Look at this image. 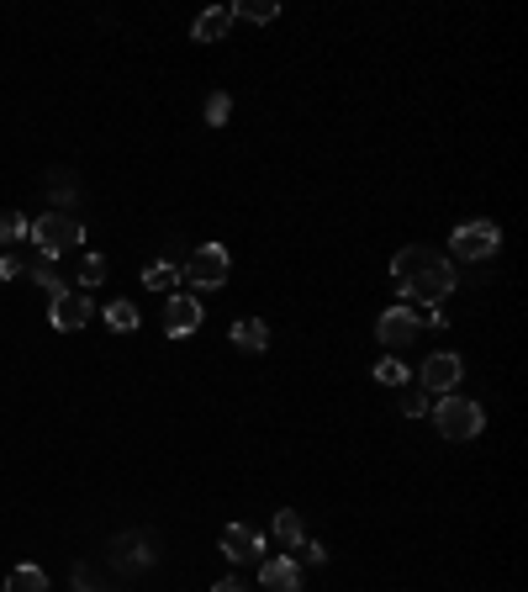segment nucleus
I'll return each instance as SVG.
<instances>
[{"instance_id": "f257e3e1", "label": "nucleus", "mask_w": 528, "mask_h": 592, "mask_svg": "<svg viewBox=\"0 0 528 592\" xmlns=\"http://www.w3.org/2000/svg\"><path fill=\"white\" fill-rule=\"evenodd\" d=\"M391 275L402 286V307H444L455 296V265L444 254H433L428 244H412L391 259Z\"/></svg>"}, {"instance_id": "f03ea898", "label": "nucleus", "mask_w": 528, "mask_h": 592, "mask_svg": "<svg viewBox=\"0 0 528 592\" xmlns=\"http://www.w3.org/2000/svg\"><path fill=\"white\" fill-rule=\"evenodd\" d=\"M27 238L37 244V254L43 259H64L85 244V222L74 217V212H43V217H32V228Z\"/></svg>"}, {"instance_id": "7ed1b4c3", "label": "nucleus", "mask_w": 528, "mask_h": 592, "mask_svg": "<svg viewBox=\"0 0 528 592\" xmlns=\"http://www.w3.org/2000/svg\"><path fill=\"white\" fill-rule=\"evenodd\" d=\"M481 402H470V397H439L433 402V429H439L449 444H465V439H476L481 434Z\"/></svg>"}, {"instance_id": "20e7f679", "label": "nucleus", "mask_w": 528, "mask_h": 592, "mask_svg": "<svg viewBox=\"0 0 528 592\" xmlns=\"http://www.w3.org/2000/svg\"><path fill=\"white\" fill-rule=\"evenodd\" d=\"M228 275H233L228 249H222V244H201L191 259H185L180 281H191L196 291H217V286H228Z\"/></svg>"}, {"instance_id": "39448f33", "label": "nucleus", "mask_w": 528, "mask_h": 592, "mask_svg": "<svg viewBox=\"0 0 528 592\" xmlns=\"http://www.w3.org/2000/svg\"><path fill=\"white\" fill-rule=\"evenodd\" d=\"M455 259H497V249H502V233H497V222H486V217H476V222H460L455 228Z\"/></svg>"}, {"instance_id": "423d86ee", "label": "nucleus", "mask_w": 528, "mask_h": 592, "mask_svg": "<svg viewBox=\"0 0 528 592\" xmlns=\"http://www.w3.org/2000/svg\"><path fill=\"white\" fill-rule=\"evenodd\" d=\"M460 381H465V365H460V355H449V349H433L423 360V370H418V386L433 397H455Z\"/></svg>"}, {"instance_id": "0eeeda50", "label": "nucleus", "mask_w": 528, "mask_h": 592, "mask_svg": "<svg viewBox=\"0 0 528 592\" xmlns=\"http://www.w3.org/2000/svg\"><path fill=\"white\" fill-rule=\"evenodd\" d=\"M418 312H412V307H386L381 312V318H375V339H381L386 349H402V344H412V339H418Z\"/></svg>"}, {"instance_id": "6e6552de", "label": "nucleus", "mask_w": 528, "mask_h": 592, "mask_svg": "<svg viewBox=\"0 0 528 592\" xmlns=\"http://www.w3.org/2000/svg\"><path fill=\"white\" fill-rule=\"evenodd\" d=\"M159 561V534H148V529H132L117 540V566L122 571H143V566H154Z\"/></svg>"}, {"instance_id": "1a4fd4ad", "label": "nucleus", "mask_w": 528, "mask_h": 592, "mask_svg": "<svg viewBox=\"0 0 528 592\" xmlns=\"http://www.w3.org/2000/svg\"><path fill=\"white\" fill-rule=\"evenodd\" d=\"M90 312H96V307H90V296H80V291H64V296H53V307H48V318H53V328H59V333H74V328H85L90 323Z\"/></svg>"}, {"instance_id": "9d476101", "label": "nucleus", "mask_w": 528, "mask_h": 592, "mask_svg": "<svg viewBox=\"0 0 528 592\" xmlns=\"http://www.w3.org/2000/svg\"><path fill=\"white\" fill-rule=\"evenodd\" d=\"M201 302L196 296H169V307H164V333L169 339H185V333H196L201 328Z\"/></svg>"}, {"instance_id": "9b49d317", "label": "nucleus", "mask_w": 528, "mask_h": 592, "mask_svg": "<svg viewBox=\"0 0 528 592\" xmlns=\"http://www.w3.org/2000/svg\"><path fill=\"white\" fill-rule=\"evenodd\" d=\"M259 582L270 592H301V566L291 555H270V561H259Z\"/></svg>"}, {"instance_id": "f8f14e48", "label": "nucleus", "mask_w": 528, "mask_h": 592, "mask_svg": "<svg viewBox=\"0 0 528 592\" xmlns=\"http://www.w3.org/2000/svg\"><path fill=\"white\" fill-rule=\"evenodd\" d=\"M222 555H228V561H259L264 540L249 524H228V529H222Z\"/></svg>"}, {"instance_id": "ddd939ff", "label": "nucleus", "mask_w": 528, "mask_h": 592, "mask_svg": "<svg viewBox=\"0 0 528 592\" xmlns=\"http://www.w3.org/2000/svg\"><path fill=\"white\" fill-rule=\"evenodd\" d=\"M228 27H233V6H212V11H201L191 22V37H196V43H222Z\"/></svg>"}, {"instance_id": "4468645a", "label": "nucleus", "mask_w": 528, "mask_h": 592, "mask_svg": "<svg viewBox=\"0 0 528 592\" xmlns=\"http://www.w3.org/2000/svg\"><path fill=\"white\" fill-rule=\"evenodd\" d=\"M228 339L243 349V355H264V344H270V323H264V318H238Z\"/></svg>"}, {"instance_id": "2eb2a0df", "label": "nucleus", "mask_w": 528, "mask_h": 592, "mask_svg": "<svg viewBox=\"0 0 528 592\" xmlns=\"http://www.w3.org/2000/svg\"><path fill=\"white\" fill-rule=\"evenodd\" d=\"M270 534H275L280 550H296L301 540H307V529H301V513H296V508H280L275 524H270Z\"/></svg>"}, {"instance_id": "dca6fc26", "label": "nucleus", "mask_w": 528, "mask_h": 592, "mask_svg": "<svg viewBox=\"0 0 528 592\" xmlns=\"http://www.w3.org/2000/svg\"><path fill=\"white\" fill-rule=\"evenodd\" d=\"M6 592H48V571L43 566H16L11 577H6Z\"/></svg>"}, {"instance_id": "f3484780", "label": "nucleus", "mask_w": 528, "mask_h": 592, "mask_svg": "<svg viewBox=\"0 0 528 592\" xmlns=\"http://www.w3.org/2000/svg\"><path fill=\"white\" fill-rule=\"evenodd\" d=\"M106 323H111V333H132L143 318H138V307H132L127 296H111V302H106Z\"/></svg>"}, {"instance_id": "a211bd4d", "label": "nucleus", "mask_w": 528, "mask_h": 592, "mask_svg": "<svg viewBox=\"0 0 528 592\" xmlns=\"http://www.w3.org/2000/svg\"><path fill=\"white\" fill-rule=\"evenodd\" d=\"M275 16H280V6H275V0H238V6H233V22H275Z\"/></svg>"}, {"instance_id": "6ab92c4d", "label": "nucleus", "mask_w": 528, "mask_h": 592, "mask_svg": "<svg viewBox=\"0 0 528 592\" xmlns=\"http://www.w3.org/2000/svg\"><path fill=\"white\" fill-rule=\"evenodd\" d=\"M143 286H148V291H169V286H180V265H169V259H154V265L143 270Z\"/></svg>"}, {"instance_id": "aec40b11", "label": "nucleus", "mask_w": 528, "mask_h": 592, "mask_svg": "<svg viewBox=\"0 0 528 592\" xmlns=\"http://www.w3.org/2000/svg\"><path fill=\"white\" fill-rule=\"evenodd\" d=\"M27 228H32V222H27L22 212H0V249L22 244V238H27Z\"/></svg>"}, {"instance_id": "412c9836", "label": "nucleus", "mask_w": 528, "mask_h": 592, "mask_svg": "<svg viewBox=\"0 0 528 592\" xmlns=\"http://www.w3.org/2000/svg\"><path fill=\"white\" fill-rule=\"evenodd\" d=\"M396 397H402V413L407 418H418V413H428V392H423V386H396Z\"/></svg>"}, {"instance_id": "4be33fe9", "label": "nucleus", "mask_w": 528, "mask_h": 592, "mask_svg": "<svg viewBox=\"0 0 528 592\" xmlns=\"http://www.w3.org/2000/svg\"><path fill=\"white\" fill-rule=\"evenodd\" d=\"M101 281H106V259H101V254H85V259H80V286L96 291Z\"/></svg>"}, {"instance_id": "5701e85b", "label": "nucleus", "mask_w": 528, "mask_h": 592, "mask_svg": "<svg viewBox=\"0 0 528 592\" xmlns=\"http://www.w3.org/2000/svg\"><path fill=\"white\" fill-rule=\"evenodd\" d=\"M375 381H381V386H391V392H396V386H407L412 376H407V365H402V360H381V365H375Z\"/></svg>"}, {"instance_id": "b1692460", "label": "nucleus", "mask_w": 528, "mask_h": 592, "mask_svg": "<svg viewBox=\"0 0 528 592\" xmlns=\"http://www.w3.org/2000/svg\"><path fill=\"white\" fill-rule=\"evenodd\" d=\"M228 111H233V101H228V96H222V90H217V96L206 101V122H212V127H222V122H228Z\"/></svg>"}, {"instance_id": "393cba45", "label": "nucleus", "mask_w": 528, "mask_h": 592, "mask_svg": "<svg viewBox=\"0 0 528 592\" xmlns=\"http://www.w3.org/2000/svg\"><path fill=\"white\" fill-rule=\"evenodd\" d=\"M16 275H27V259L22 254H0V281H16Z\"/></svg>"}, {"instance_id": "a878e982", "label": "nucleus", "mask_w": 528, "mask_h": 592, "mask_svg": "<svg viewBox=\"0 0 528 592\" xmlns=\"http://www.w3.org/2000/svg\"><path fill=\"white\" fill-rule=\"evenodd\" d=\"M296 550H301V555H307V561H312V566H323V561H328V545H312V540H301Z\"/></svg>"}, {"instance_id": "bb28decb", "label": "nucleus", "mask_w": 528, "mask_h": 592, "mask_svg": "<svg viewBox=\"0 0 528 592\" xmlns=\"http://www.w3.org/2000/svg\"><path fill=\"white\" fill-rule=\"evenodd\" d=\"M212 592H243V582H238V577H222V582H217Z\"/></svg>"}]
</instances>
